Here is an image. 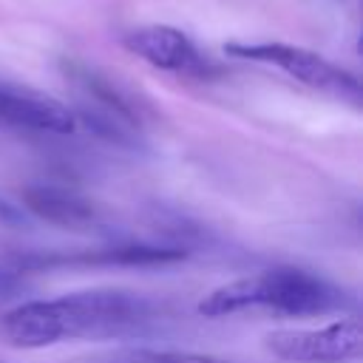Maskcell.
Returning <instances> with one entry per match:
<instances>
[{
	"instance_id": "30bf717a",
	"label": "cell",
	"mask_w": 363,
	"mask_h": 363,
	"mask_svg": "<svg viewBox=\"0 0 363 363\" xmlns=\"http://www.w3.org/2000/svg\"><path fill=\"white\" fill-rule=\"evenodd\" d=\"M0 363H3V360H0Z\"/></svg>"
},
{
	"instance_id": "277c9868",
	"label": "cell",
	"mask_w": 363,
	"mask_h": 363,
	"mask_svg": "<svg viewBox=\"0 0 363 363\" xmlns=\"http://www.w3.org/2000/svg\"><path fill=\"white\" fill-rule=\"evenodd\" d=\"M264 349L286 363H349L363 354V329L354 315L318 329H275Z\"/></svg>"
},
{
	"instance_id": "5b68a950",
	"label": "cell",
	"mask_w": 363,
	"mask_h": 363,
	"mask_svg": "<svg viewBox=\"0 0 363 363\" xmlns=\"http://www.w3.org/2000/svg\"><path fill=\"white\" fill-rule=\"evenodd\" d=\"M122 45L130 54H136L139 60H145L147 65L167 71V74L196 77V79H207L210 74H216V65L196 48V43L173 26L130 28L122 37Z\"/></svg>"
},
{
	"instance_id": "6da1fadb",
	"label": "cell",
	"mask_w": 363,
	"mask_h": 363,
	"mask_svg": "<svg viewBox=\"0 0 363 363\" xmlns=\"http://www.w3.org/2000/svg\"><path fill=\"white\" fill-rule=\"evenodd\" d=\"M159 306L128 289H85L26 301L0 318V337L17 349H45L65 340H125L145 335Z\"/></svg>"
},
{
	"instance_id": "3957f363",
	"label": "cell",
	"mask_w": 363,
	"mask_h": 363,
	"mask_svg": "<svg viewBox=\"0 0 363 363\" xmlns=\"http://www.w3.org/2000/svg\"><path fill=\"white\" fill-rule=\"evenodd\" d=\"M224 54L235 57V60H250V62H264L272 65L278 71H284L286 77L298 79L301 85H309L320 94H329L340 102L349 105H360V79L335 65L332 60L301 48V45H289V43H227Z\"/></svg>"
},
{
	"instance_id": "ba28073f",
	"label": "cell",
	"mask_w": 363,
	"mask_h": 363,
	"mask_svg": "<svg viewBox=\"0 0 363 363\" xmlns=\"http://www.w3.org/2000/svg\"><path fill=\"white\" fill-rule=\"evenodd\" d=\"M23 207L48 224L88 227L96 221V207L85 196L62 184H31L23 190Z\"/></svg>"
},
{
	"instance_id": "52a82bcc",
	"label": "cell",
	"mask_w": 363,
	"mask_h": 363,
	"mask_svg": "<svg viewBox=\"0 0 363 363\" xmlns=\"http://www.w3.org/2000/svg\"><path fill=\"white\" fill-rule=\"evenodd\" d=\"M77 128V113L65 102L31 88L0 82V130L68 136Z\"/></svg>"
},
{
	"instance_id": "7a4b0ae2",
	"label": "cell",
	"mask_w": 363,
	"mask_h": 363,
	"mask_svg": "<svg viewBox=\"0 0 363 363\" xmlns=\"http://www.w3.org/2000/svg\"><path fill=\"white\" fill-rule=\"evenodd\" d=\"M352 306V298L318 272L298 267H272L247 278L216 286L199 301V312L207 318L238 315L247 309H267L289 318L329 315Z\"/></svg>"
},
{
	"instance_id": "8992f818",
	"label": "cell",
	"mask_w": 363,
	"mask_h": 363,
	"mask_svg": "<svg viewBox=\"0 0 363 363\" xmlns=\"http://www.w3.org/2000/svg\"><path fill=\"white\" fill-rule=\"evenodd\" d=\"M71 79L79 88V111L77 122H88L94 130H99L108 139L116 142H133L136 130H139V113L130 105V99L116 91L108 79H102L99 74L82 68V65H71Z\"/></svg>"
},
{
	"instance_id": "9c48e42d",
	"label": "cell",
	"mask_w": 363,
	"mask_h": 363,
	"mask_svg": "<svg viewBox=\"0 0 363 363\" xmlns=\"http://www.w3.org/2000/svg\"><path fill=\"white\" fill-rule=\"evenodd\" d=\"M91 363H233V360L216 357V354H201V352L136 346V349H119V352H113L108 357H96Z\"/></svg>"
}]
</instances>
